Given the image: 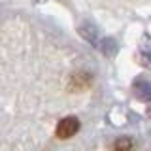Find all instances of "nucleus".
<instances>
[{
  "label": "nucleus",
  "mask_w": 151,
  "mask_h": 151,
  "mask_svg": "<svg viewBox=\"0 0 151 151\" xmlns=\"http://www.w3.org/2000/svg\"><path fill=\"white\" fill-rule=\"evenodd\" d=\"M134 149V142L129 136H121L113 142V151H132Z\"/></svg>",
  "instance_id": "nucleus-7"
},
{
  "label": "nucleus",
  "mask_w": 151,
  "mask_h": 151,
  "mask_svg": "<svg viewBox=\"0 0 151 151\" xmlns=\"http://www.w3.org/2000/svg\"><path fill=\"white\" fill-rule=\"evenodd\" d=\"M91 85H93V76H91V74H87V72H78V74H74L72 78H70V81H68V91L79 93V91L89 89Z\"/></svg>",
  "instance_id": "nucleus-2"
},
{
  "label": "nucleus",
  "mask_w": 151,
  "mask_h": 151,
  "mask_svg": "<svg viewBox=\"0 0 151 151\" xmlns=\"http://www.w3.org/2000/svg\"><path fill=\"white\" fill-rule=\"evenodd\" d=\"M78 34L81 36L85 42H89L91 45H98V42H100L96 27L91 25V23H81V25L78 27Z\"/></svg>",
  "instance_id": "nucleus-5"
},
{
  "label": "nucleus",
  "mask_w": 151,
  "mask_h": 151,
  "mask_svg": "<svg viewBox=\"0 0 151 151\" xmlns=\"http://www.w3.org/2000/svg\"><path fill=\"white\" fill-rule=\"evenodd\" d=\"M147 113H149V117H151V110H149V111H147Z\"/></svg>",
  "instance_id": "nucleus-8"
},
{
  "label": "nucleus",
  "mask_w": 151,
  "mask_h": 151,
  "mask_svg": "<svg viewBox=\"0 0 151 151\" xmlns=\"http://www.w3.org/2000/svg\"><path fill=\"white\" fill-rule=\"evenodd\" d=\"M132 93H134V96L138 98L142 102H151V81L147 79H134V83H132Z\"/></svg>",
  "instance_id": "nucleus-3"
},
{
  "label": "nucleus",
  "mask_w": 151,
  "mask_h": 151,
  "mask_svg": "<svg viewBox=\"0 0 151 151\" xmlns=\"http://www.w3.org/2000/svg\"><path fill=\"white\" fill-rule=\"evenodd\" d=\"M138 60H140L142 66L151 70V36L149 34L142 36L140 47H138Z\"/></svg>",
  "instance_id": "nucleus-4"
},
{
  "label": "nucleus",
  "mask_w": 151,
  "mask_h": 151,
  "mask_svg": "<svg viewBox=\"0 0 151 151\" xmlns=\"http://www.w3.org/2000/svg\"><path fill=\"white\" fill-rule=\"evenodd\" d=\"M96 47L106 57H115V53H117V42L113 40V38H102V40L98 42Z\"/></svg>",
  "instance_id": "nucleus-6"
},
{
  "label": "nucleus",
  "mask_w": 151,
  "mask_h": 151,
  "mask_svg": "<svg viewBox=\"0 0 151 151\" xmlns=\"http://www.w3.org/2000/svg\"><path fill=\"white\" fill-rule=\"evenodd\" d=\"M78 130H79V119L74 117V115H68V117H64V119H60L57 123L55 134H57V138H60V140H68V138H72L74 134H78Z\"/></svg>",
  "instance_id": "nucleus-1"
}]
</instances>
